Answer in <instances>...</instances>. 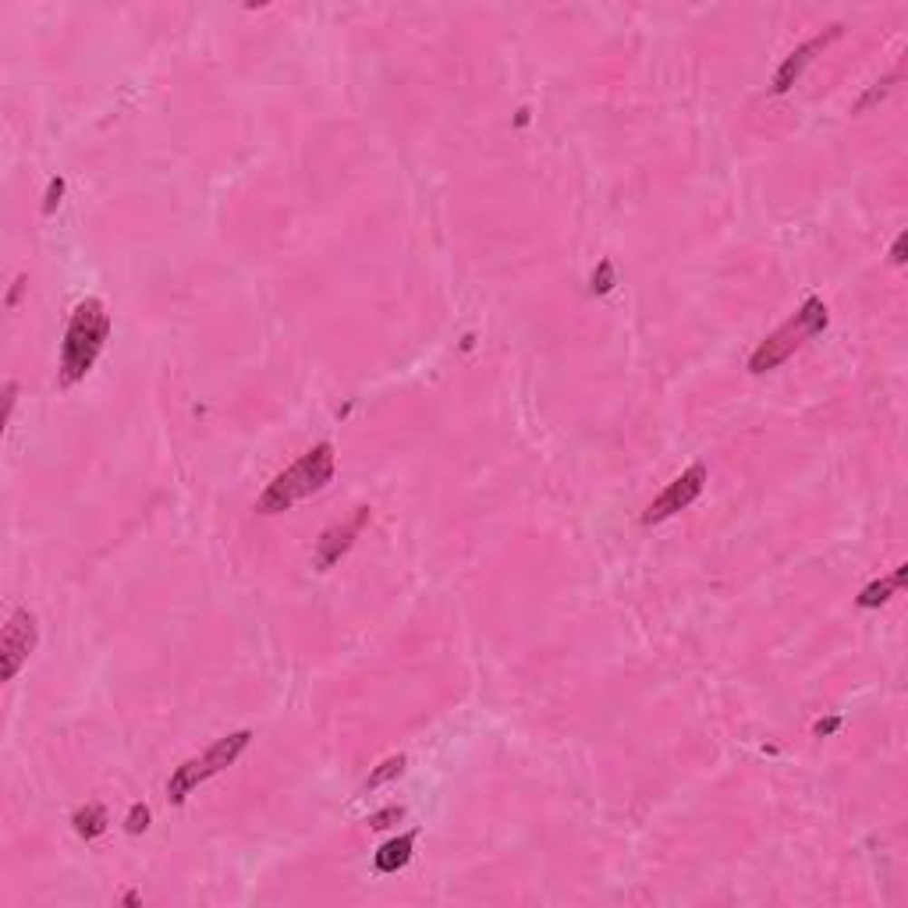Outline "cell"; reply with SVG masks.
<instances>
[{
	"mask_svg": "<svg viewBox=\"0 0 908 908\" xmlns=\"http://www.w3.org/2000/svg\"><path fill=\"white\" fill-rule=\"evenodd\" d=\"M111 337V309L103 298H82L61 341V387H75L89 376Z\"/></svg>",
	"mask_w": 908,
	"mask_h": 908,
	"instance_id": "cell-1",
	"label": "cell"
},
{
	"mask_svg": "<svg viewBox=\"0 0 908 908\" xmlns=\"http://www.w3.org/2000/svg\"><path fill=\"white\" fill-rule=\"evenodd\" d=\"M333 468H337V454H333L331 444L309 448L298 461H291L285 472H277V476L266 483V490H263L259 500H256V511H259V515H281V511H291L298 500L327 490L333 479Z\"/></svg>",
	"mask_w": 908,
	"mask_h": 908,
	"instance_id": "cell-2",
	"label": "cell"
},
{
	"mask_svg": "<svg viewBox=\"0 0 908 908\" xmlns=\"http://www.w3.org/2000/svg\"><path fill=\"white\" fill-rule=\"evenodd\" d=\"M826 324H830V316H826V305L824 298H816V295H809L802 305H798V313L781 324L774 333H767L759 344H756V352L749 355V372H756V376H763V372L778 370L781 362H787L809 337H816V333L826 331Z\"/></svg>",
	"mask_w": 908,
	"mask_h": 908,
	"instance_id": "cell-3",
	"label": "cell"
},
{
	"mask_svg": "<svg viewBox=\"0 0 908 908\" xmlns=\"http://www.w3.org/2000/svg\"><path fill=\"white\" fill-rule=\"evenodd\" d=\"M248 745H252V731H231V735L217 739L203 756L185 759V763L170 774V781H167V798H170L174 806L188 802V795H192L196 787L207 785L209 778H217V774H224V770L246 752Z\"/></svg>",
	"mask_w": 908,
	"mask_h": 908,
	"instance_id": "cell-4",
	"label": "cell"
},
{
	"mask_svg": "<svg viewBox=\"0 0 908 908\" xmlns=\"http://www.w3.org/2000/svg\"><path fill=\"white\" fill-rule=\"evenodd\" d=\"M40 642V621L29 607H18L7 624H4V635H0V678L4 681H14L18 671L25 667V661L33 657Z\"/></svg>",
	"mask_w": 908,
	"mask_h": 908,
	"instance_id": "cell-5",
	"label": "cell"
},
{
	"mask_svg": "<svg viewBox=\"0 0 908 908\" xmlns=\"http://www.w3.org/2000/svg\"><path fill=\"white\" fill-rule=\"evenodd\" d=\"M706 479H710V472H706V465H702V461L689 465L678 479H671L661 494L653 497V504L642 511V522H646V526H657V522L674 518L678 511L692 507V504L702 497V490H706Z\"/></svg>",
	"mask_w": 908,
	"mask_h": 908,
	"instance_id": "cell-6",
	"label": "cell"
},
{
	"mask_svg": "<svg viewBox=\"0 0 908 908\" xmlns=\"http://www.w3.org/2000/svg\"><path fill=\"white\" fill-rule=\"evenodd\" d=\"M841 36H845V25L837 22V25H826L824 33H816L813 40H806L802 46H798V50H791L785 61L778 64V72H774L770 92H778V96H781V92H787L791 85L802 79V72H806V68H809V64H813V61H816L820 53H824L826 46H834V43L841 40Z\"/></svg>",
	"mask_w": 908,
	"mask_h": 908,
	"instance_id": "cell-7",
	"label": "cell"
},
{
	"mask_svg": "<svg viewBox=\"0 0 908 908\" xmlns=\"http://www.w3.org/2000/svg\"><path fill=\"white\" fill-rule=\"evenodd\" d=\"M366 522H370V507H355V515L348 522H337L331 529H324L320 539H316V550H313V568L331 572L333 565L355 546V539L366 529Z\"/></svg>",
	"mask_w": 908,
	"mask_h": 908,
	"instance_id": "cell-8",
	"label": "cell"
},
{
	"mask_svg": "<svg viewBox=\"0 0 908 908\" xmlns=\"http://www.w3.org/2000/svg\"><path fill=\"white\" fill-rule=\"evenodd\" d=\"M415 841H419V830H409V834H398V837L383 841V845L376 848V855H372V866H376V873L391 876V873H398V869L409 866V863H412Z\"/></svg>",
	"mask_w": 908,
	"mask_h": 908,
	"instance_id": "cell-9",
	"label": "cell"
},
{
	"mask_svg": "<svg viewBox=\"0 0 908 908\" xmlns=\"http://www.w3.org/2000/svg\"><path fill=\"white\" fill-rule=\"evenodd\" d=\"M905 578H908V565H898V568H894V575L869 582L866 589L859 593V600H855V604H859L863 611H873V607H884V604L891 600V593H898V589L905 585Z\"/></svg>",
	"mask_w": 908,
	"mask_h": 908,
	"instance_id": "cell-10",
	"label": "cell"
},
{
	"mask_svg": "<svg viewBox=\"0 0 908 908\" xmlns=\"http://www.w3.org/2000/svg\"><path fill=\"white\" fill-rule=\"evenodd\" d=\"M111 824V816H107V809L100 806V802H89L85 809H79L75 816H72V826H75V834L85 837V841H92V837H100L103 830Z\"/></svg>",
	"mask_w": 908,
	"mask_h": 908,
	"instance_id": "cell-11",
	"label": "cell"
},
{
	"mask_svg": "<svg viewBox=\"0 0 908 908\" xmlns=\"http://www.w3.org/2000/svg\"><path fill=\"white\" fill-rule=\"evenodd\" d=\"M405 767H409V756H401V752H398V756H387V759L372 770L370 778H366V785L362 787H366V791H376L380 785H387V781L401 778V774H405Z\"/></svg>",
	"mask_w": 908,
	"mask_h": 908,
	"instance_id": "cell-12",
	"label": "cell"
},
{
	"mask_svg": "<svg viewBox=\"0 0 908 908\" xmlns=\"http://www.w3.org/2000/svg\"><path fill=\"white\" fill-rule=\"evenodd\" d=\"M614 285H618L614 263H611V259H600V266H596L593 277H589V291H593V295H607V291H614Z\"/></svg>",
	"mask_w": 908,
	"mask_h": 908,
	"instance_id": "cell-13",
	"label": "cell"
},
{
	"mask_svg": "<svg viewBox=\"0 0 908 908\" xmlns=\"http://www.w3.org/2000/svg\"><path fill=\"white\" fill-rule=\"evenodd\" d=\"M898 79H902V75H898V72H894V75H887V79H884V82H873V89H866V92H863V100H859V103H855V111H859V114H863V111H869V107H876V103H880V100H887V92H891V89H894V82H898Z\"/></svg>",
	"mask_w": 908,
	"mask_h": 908,
	"instance_id": "cell-14",
	"label": "cell"
},
{
	"mask_svg": "<svg viewBox=\"0 0 908 908\" xmlns=\"http://www.w3.org/2000/svg\"><path fill=\"white\" fill-rule=\"evenodd\" d=\"M150 820H153L150 806L135 802V806L128 809V820H124V826H128V834H146V830H150Z\"/></svg>",
	"mask_w": 908,
	"mask_h": 908,
	"instance_id": "cell-15",
	"label": "cell"
},
{
	"mask_svg": "<svg viewBox=\"0 0 908 908\" xmlns=\"http://www.w3.org/2000/svg\"><path fill=\"white\" fill-rule=\"evenodd\" d=\"M64 178L57 174V178H50V185H46V199H43V217H50L53 209L61 207V199H64Z\"/></svg>",
	"mask_w": 908,
	"mask_h": 908,
	"instance_id": "cell-16",
	"label": "cell"
},
{
	"mask_svg": "<svg viewBox=\"0 0 908 908\" xmlns=\"http://www.w3.org/2000/svg\"><path fill=\"white\" fill-rule=\"evenodd\" d=\"M401 816H405V809H401V806H387V809L372 813V816H370V826H372V830H383V826L398 824Z\"/></svg>",
	"mask_w": 908,
	"mask_h": 908,
	"instance_id": "cell-17",
	"label": "cell"
},
{
	"mask_svg": "<svg viewBox=\"0 0 908 908\" xmlns=\"http://www.w3.org/2000/svg\"><path fill=\"white\" fill-rule=\"evenodd\" d=\"M25 288H29V285H25V274H18V277H14V285H11V291H7V309H14V305H18V298H22V291Z\"/></svg>",
	"mask_w": 908,
	"mask_h": 908,
	"instance_id": "cell-18",
	"label": "cell"
},
{
	"mask_svg": "<svg viewBox=\"0 0 908 908\" xmlns=\"http://www.w3.org/2000/svg\"><path fill=\"white\" fill-rule=\"evenodd\" d=\"M905 242H908V235L902 231V235L894 238V248H891V263H894V266H905Z\"/></svg>",
	"mask_w": 908,
	"mask_h": 908,
	"instance_id": "cell-19",
	"label": "cell"
},
{
	"mask_svg": "<svg viewBox=\"0 0 908 908\" xmlns=\"http://www.w3.org/2000/svg\"><path fill=\"white\" fill-rule=\"evenodd\" d=\"M841 728V717H826V720H820L813 731H816V739H826V735H834Z\"/></svg>",
	"mask_w": 908,
	"mask_h": 908,
	"instance_id": "cell-20",
	"label": "cell"
},
{
	"mask_svg": "<svg viewBox=\"0 0 908 908\" xmlns=\"http://www.w3.org/2000/svg\"><path fill=\"white\" fill-rule=\"evenodd\" d=\"M139 902H142V898H139L135 891H128V894H124V905H139Z\"/></svg>",
	"mask_w": 908,
	"mask_h": 908,
	"instance_id": "cell-21",
	"label": "cell"
}]
</instances>
